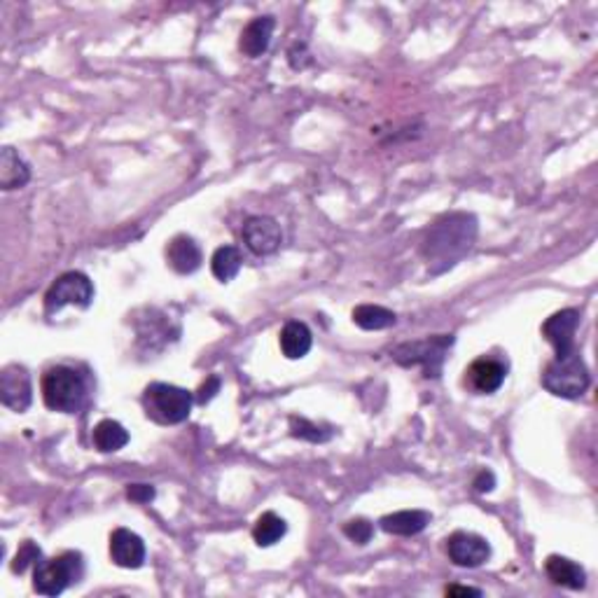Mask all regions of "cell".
<instances>
[{"instance_id": "cell-20", "label": "cell", "mask_w": 598, "mask_h": 598, "mask_svg": "<svg viewBox=\"0 0 598 598\" xmlns=\"http://www.w3.org/2000/svg\"><path fill=\"white\" fill-rule=\"evenodd\" d=\"M91 442H94V447H97L101 454H112V451H119V448L127 447L129 433L119 421L103 418V421L97 423V428H94Z\"/></svg>"}, {"instance_id": "cell-7", "label": "cell", "mask_w": 598, "mask_h": 598, "mask_svg": "<svg viewBox=\"0 0 598 598\" xmlns=\"http://www.w3.org/2000/svg\"><path fill=\"white\" fill-rule=\"evenodd\" d=\"M94 299V285H91L89 278L80 272H68L64 276H59L52 284V288L45 294V311L47 314H57L64 306L75 304V306H87L91 304Z\"/></svg>"}, {"instance_id": "cell-10", "label": "cell", "mask_w": 598, "mask_h": 598, "mask_svg": "<svg viewBox=\"0 0 598 598\" xmlns=\"http://www.w3.org/2000/svg\"><path fill=\"white\" fill-rule=\"evenodd\" d=\"M447 554L460 568H479L491 556V545L477 533L459 531L447 540Z\"/></svg>"}, {"instance_id": "cell-5", "label": "cell", "mask_w": 598, "mask_h": 598, "mask_svg": "<svg viewBox=\"0 0 598 598\" xmlns=\"http://www.w3.org/2000/svg\"><path fill=\"white\" fill-rule=\"evenodd\" d=\"M85 575V563L77 552H66L54 559H40L33 571V589L43 596H59L66 587Z\"/></svg>"}, {"instance_id": "cell-14", "label": "cell", "mask_w": 598, "mask_h": 598, "mask_svg": "<svg viewBox=\"0 0 598 598\" xmlns=\"http://www.w3.org/2000/svg\"><path fill=\"white\" fill-rule=\"evenodd\" d=\"M273 28H276V22H273V16H257L243 28L239 40V49L251 59H257L262 54L269 49V43H272Z\"/></svg>"}, {"instance_id": "cell-29", "label": "cell", "mask_w": 598, "mask_h": 598, "mask_svg": "<svg viewBox=\"0 0 598 598\" xmlns=\"http://www.w3.org/2000/svg\"><path fill=\"white\" fill-rule=\"evenodd\" d=\"M493 486H496V477H493V472L481 470L479 475H477V479H475V489H477V491L486 493V491H491Z\"/></svg>"}, {"instance_id": "cell-12", "label": "cell", "mask_w": 598, "mask_h": 598, "mask_svg": "<svg viewBox=\"0 0 598 598\" xmlns=\"http://www.w3.org/2000/svg\"><path fill=\"white\" fill-rule=\"evenodd\" d=\"M508 367L496 358H477L470 367L465 369V384L470 386L479 396H491L505 384Z\"/></svg>"}, {"instance_id": "cell-17", "label": "cell", "mask_w": 598, "mask_h": 598, "mask_svg": "<svg viewBox=\"0 0 598 598\" xmlns=\"http://www.w3.org/2000/svg\"><path fill=\"white\" fill-rule=\"evenodd\" d=\"M547 577H550L552 583L559 584V587H566L577 592V589H584L587 584V575L580 566H577L575 561L566 559V556H550L545 563Z\"/></svg>"}, {"instance_id": "cell-16", "label": "cell", "mask_w": 598, "mask_h": 598, "mask_svg": "<svg viewBox=\"0 0 598 598\" xmlns=\"http://www.w3.org/2000/svg\"><path fill=\"white\" fill-rule=\"evenodd\" d=\"M31 180V169L19 157L15 148H3L0 152V187L3 190H22Z\"/></svg>"}, {"instance_id": "cell-30", "label": "cell", "mask_w": 598, "mask_h": 598, "mask_svg": "<svg viewBox=\"0 0 598 598\" xmlns=\"http://www.w3.org/2000/svg\"><path fill=\"white\" fill-rule=\"evenodd\" d=\"M447 596H481V592L472 587H447Z\"/></svg>"}, {"instance_id": "cell-1", "label": "cell", "mask_w": 598, "mask_h": 598, "mask_svg": "<svg viewBox=\"0 0 598 598\" xmlns=\"http://www.w3.org/2000/svg\"><path fill=\"white\" fill-rule=\"evenodd\" d=\"M477 239V218L470 213H451L430 227L423 241V255H426L430 272L442 273L459 264L470 251Z\"/></svg>"}, {"instance_id": "cell-18", "label": "cell", "mask_w": 598, "mask_h": 598, "mask_svg": "<svg viewBox=\"0 0 598 598\" xmlns=\"http://www.w3.org/2000/svg\"><path fill=\"white\" fill-rule=\"evenodd\" d=\"M428 523H430V514L423 512V510H402V512L386 514V517L381 519V529L390 535L409 538V535L421 533Z\"/></svg>"}, {"instance_id": "cell-26", "label": "cell", "mask_w": 598, "mask_h": 598, "mask_svg": "<svg viewBox=\"0 0 598 598\" xmlns=\"http://www.w3.org/2000/svg\"><path fill=\"white\" fill-rule=\"evenodd\" d=\"M372 523L365 521V519H353V521H348L346 526H344V535L351 538L353 542H358V545H367L369 540H372Z\"/></svg>"}, {"instance_id": "cell-25", "label": "cell", "mask_w": 598, "mask_h": 598, "mask_svg": "<svg viewBox=\"0 0 598 598\" xmlns=\"http://www.w3.org/2000/svg\"><path fill=\"white\" fill-rule=\"evenodd\" d=\"M40 556H43L40 547H37L33 540H26V542H22L19 552H16L15 561H12V571L22 575V572L28 571V566H36Z\"/></svg>"}, {"instance_id": "cell-22", "label": "cell", "mask_w": 598, "mask_h": 598, "mask_svg": "<svg viewBox=\"0 0 598 598\" xmlns=\"http://www.w3.org/2000/svg\"><path fill=\"white\" fill-rule=\"evenodd\" d=\"M288 533V523L278 517L276 512H264L255 521V529H253V538L260 547H272L276 545L278 540Z\"/></svg>"}, {"instance_id": "cell-19", "label": "cell", "mask_w": 598, "mask_h": 598, "mask_svg": "<svg viewBox=\"0 0 598 598\" xmlns=\"http://www.w3.org/2000/svg\"><path fill=\"white\" fill-rule=\"evenodd\" d=\"M311 330L299 321H290L288 325L281 330V351L288 360H299L304 358L306 353L311 351Z\"/></svg>"}, {"instance_id": "cell-27", "label": "cell", "mask_w": 598, "mask_h": 598, "mask_svg": "<svg viewBox=\"0 0 598 598\" xmlns=\"http://www.w3.org/2000/svg\"><path fill=\"white\" fill-rule=\"evenodd\" d=\"M127 498H129V500L139 502V505H145V502L155 500V486H150V484H131L127 489Z\"/></svg>"}, {"instance_id": "cell-8", "label": "cell", "mask_w": 598, "mask_h": 598, "mask_svg": "<svg viewBox=\"0 0 598 598\" xmlns=\"http://www.w3.org/2000/svg\"><path fill=\"white\" fill-rule=\"evenodd\" d=\"M243 241H246L248 251L255 253V255H272L281 248L284 243V232H281V224L276 222L269 215H255V218H248L243 222Z\"/></svg>"}, {"instance_id": "cell-24", "label": "cell", "mask_w": 598, "mask_h": 598, "mask_svg": "<svg viewBox=\"0 0 598 598\" xmlns=\"http://www.w3.org/2000/svg\"><path fill=\"white\" fill-rule=\"evenodd\" d=\"M290 433H293V438L306 439V442H314V444L327 442V439L332 438L330 428L315 426V423L306 421V418H302V417L290 418Z\"/></svg>"}, {"instance_id": "cell-21", "label": "cell", "mask_w": 598, "mask_h": 598, "mask_svg": "<svg viewBox=\"0 0 598 598\" xmlns=\"http://www.w3.org/2000/svg\"><path fill=\"white\" fill-rule=\"evenodd\" d=\"M353 323L363 330H386L397 323V315L384 306L360 304L353 309Z\"/></svg>"}, {"instance_id": "cell-23", "label": "cell", "mask_w": 598, "mask_h": 598, "mask_svg": "<svg viewBox=\"0 0 598 598\" xmlns=\"http://www.w3.org/2000/svg\"><path fill=\"white\" fill-rule=\"evenodd\" d=\"M241 264H243V260L234 246H220L211 257V272L222 284H230L232 278L241 272Z\"/></svg>"}, {"instance_id": "cell-15", "label": "cell", "mask_w": 598, "mask_h": 598, "mask_svg": "<svg viewBox=\"0 0 598 598\" xmlns=\"http://www.w3.org/2000/svg\"><path fill=\"white\" fill-rule=\"evenodd\" d=\"M166 257H169V264L176 269L178 273H194L201 267V251L194 243V239L180 234L169 243L166 248Z\"/></svg>"}, {"instance_id": "cell-3", "label": "cell", "mask_w": 598, "mask_h": 598, "mask_svg": "<svg viewBox=\"0 0 598 598\" xmlns=\"http://www.w3.org/2000/svg\"><path fill=\"white\" fill-rule=\"evenodd\" d=\"M542 386L556 397H566V400L583 397L584 390L589 388V369L580 358V353L571 351L568 356L552 360L542 374Z\"/></svg>"}, {"instance_id": "cell-6", "label": "cell", "mask_w": 598, "mask_h": 598, "mask_svg": "<svg viewBox=\"0 0 598 598\" xmlns=\"http://www.w3.org/2000/svg\"><path fill=\"white\" fill-rule=\"evenodd\" d=\"M451 344H454V336L451 335H438L430 336V339H423V342L402 344V346L393 351V360L405 365V367L421 365L426 376H438Z\"/></svg>"}, {"instance_id": "cell-28", "label": "cell", "mask_w": 598, "mask_h": 598, "mask_svg": "<svg viewBox=\"0 0 598 598\" xmlns=\"http://www.w3.org/2000/svg\"><path fill=\"white\" fill-rule=\"evenodd\" d=\"M218 390H220V379H218V376H211V379L206 381V384H203L201 388H199L197 402H199V405H206V402H209V400H213L215 393H218Z\"/></svg>"}, {"instance_id": "cell-9", "label": "cell", "mask_w": 598, "mask_h": 598, "mask_svg": "<svg viewBox=\"0 0 598 598\" xmlns=\"http://www.w3.org/2000/svg\"><path fill=\"white\" fill-rule=\"evenodd\" d=\"M0 402L12 411H26L33 402L31 376L19 365H7L0 374Z\"/></svg>"}, {"instance_id": "cell-11", "label": "cell", "mask_w": 598, "mask_h": 598, "mask_svg": "<svg viewBox=\"0 0 598 598\" xmlns=\"http://www.w3.org/2000/svg\"><path fill=\"white\" fill-rule=\"evenodd\" d=\"M580 325V311L577 309H563L559 314L550 315L542 325V335L547 336V342L554 346L556 358L568 356L575 351V332Z\"/></svg>"}, {"instance_id": "cell-4", "label": "cell", "mask_w": 598, "mask_h": 598, "mask_svg": "<svg viewBox=\"0 0 598 598\" xmlns=\"http://www.w3.org/2000/svg\"><path fill=\"white\" fill-rule=\"evenodd\" d=\"M143 407L148 418L161 426H176L187 421L192 411V393L171 384H150L143 393Z\"/></svg>"}, {"instance_id": "cell-13", "label": "cell", "mask_w": 598, "mask_h": 598, "mask_svg": "<svg viewBox=\"0 0 598 598\" xmlns=\"http://www.w3.org/2000/svg\"><path fill=\"white\" fill-rule=\"evenodd\" d=\"M110 556L119 568H131V571H136V568L143 566L145 561L143 540H140V535H136L134 531L129 529L112 531Z\"/></svg>"}, {"instance_id": "cell-2", "label": "cell", "mask_w": 598, "mask_h": 598, "mask_svg": "<svg viewBox=\"0 0 598 598\" xmlns=\"http://www.w3.org/2000/svg\"><path fill=\"white\" fill-rule=\"evenodd\" d=\"M87 386L82 374L75 372L73 367L57 365L49 367L43 376V400L52 411L61 414H75L85 405Z\"/></svg>"}]
</instances>
